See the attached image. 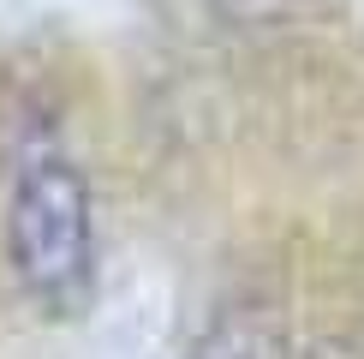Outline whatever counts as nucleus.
<instances>
[{"instance_id": "nucleus-1", "label": "nucleus", "mask_w": 364, "mask_h": 359, "mask_svg": "<svg viewBox=\"0 0 364 359\" xmlns=\"http://www.w3.org/2000/svg\"><path fill=\"white\" fill-rule=\"evenodd\" d=\"M0 269L36 318L72 323L96 306V186L54 120H24L0 168Z\"/></svg>"}, {"instance_id": "nucleus-3", "label": "nucleus", "mask_w": 364, "mask_h": 359, "mask_svg": "<svg viewBox=\"0 0 364 359\" xmlns=\"http://www.w3.org/2000/svg\"><path fill=\"white\" fill-rule=\"evenodd\" d=\"M299 359H364V348L346 335H316L311 348H299Z\"/></svg>"}, {"instance_id": "nucleus-2", "label": "nucleus", "mask_w": 364, "mask_h": 359, "mask_svg": "<svg viewBox=\"0 0 364 359\" xmlns=\"http://www.w3.org/2000/svg\"><path fill=\"white\" fill-rule=\"evenodd\" d=\"M186 359H299L287 311L263 293H239L209 311V323L191 335Z\"/></svg>"}]
</instances>
